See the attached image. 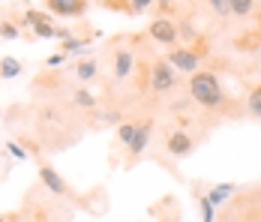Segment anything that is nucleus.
Listing matches in <instances>:
<instances>
[{
  "label": "nucleus",
  "mask_w": 261,
  "mask_h": 222,
  "mask_svg": "<svg viewBox=\"0 0 261 222\" xmlns=\"http://www.w3.org/2000/svg\"><path fill=\"white\" fill-rule=\"evenodd\" d=\"M189 96L192 102H198L201 108L210 111H228V96L222 90V81L213 72H192L189 75Z\"/></svg>",
  "instance_id": "f257e3e1"
},
{
  "label": "nucleus",
  "mask_w": 261,
  "mask_h": 222,
  "mask_svg": "<svg viewBox=\"0 0 261 222\" xmlns=\"http://www.w3.org/2000/svg\"><path fill=\"white\" fill-rule=\"evenodd\" d=\"M174 84H177V69L165 57H159L150 66V90L153 93H168V90H174Z\"/></svg>",
  "instance_id": "f03ea898"
},
{
  "label": "nucleus",
  "mask_w": 261,
  "mask_h": 222,
  "mask_svg": "<svg viewBox=\"0 0 261 222\" xmlns=\"http://www.w3.org/2000/svg\"><path fill=\"white\" fill-rule=\"evenodd\" d=\"M39 183H42L54 198H66V201H72V198H75V189H72V186L57 174V168H51L48 162H42V165H39Z\"/></svg>",
  "instance_id": "7ed1b4c3"
},
{
  "label": "nucleus",
  "mask_w": 261,
  "mask_h": 222,
  "mask_svg": "<svg viewBox=\"0 0 261 222\" xmlns=\"http://www.w3.org/2000/svg\"><path fill=\"white\" fill-rule=\"evenodd\" d=\"M177 72H198L201 69V54L198 51H192V45L189 48H183V45H171V51H168V57H165Z\"/></svg>",
  "instance_id": "20e7f679"
},
{
  "label": "nucleus",
  "mask_w": 261,
  "mask_h": 222,
  "mask_svg": "<svg viewBox=\"0 0 261 222\" xmlns=\"http://www.w3.org/2000/svg\"><path fill=\"white\" fill-rule=\"evenodd\" d=\"M165 150H168L174 159H186V156H192V150H195V138H192L186 129H171V132L165 135Z\"/></svg>",
  "instance_id": "39448f33"
},
{
  "label": "nucleus",
  "mask_w": 261,
  "mask_h": 222,
  "mask_svg": "<svg viewBox=\"0 0 261 222\" xmlns=\"http://www.w3.org/2000/svg\"><path fill=\"white\" fill-rule=\"evenodd\" d=\"M150 132H153V120L150 117H144L141 124H135V135H132V141L126 144V153H129V165L135 159H141L144 156V150L150 144Z\"/></svg>",
  "instance_id": "423d86ee"
},
{
  "label": "nucleus",
  "mask_w": 261,
  "mask_h": 222,
  "mask_svg": "<svg viewBox=\"0 0 261 222\" xmlns=\"http://www.w3.org/2000/svg\"><path fill=\"white\" fill-rule=\"evenodd\" d=\"M147 33H150V39L159 42V45H177V39H180V33H177V24L174 21H168V18H156V21H150L147 27Z\"/></svg>",
  "instance_id": "0eeeda50"
},
{
  "label": "nucleus",
  "mask_w": 261,
  "mask_h": 222,
  "mask_svg": "<svg viewBox=\"0 0 261 222\" xmlns=\"http://www.w3.org/2000/svg\"><path fill=\"white\" fill-rule=\"evenodd\" d=\"M45 12L57 18H81L87 12V0H45Z\"/></svg>",
  "instance_id": "6e6552de"
},
{
  "label": "nucleus",
  "mask_w": 261,
  "mask_h": 222,
  "mask_svg": "<svg viewBox=\"0 0 261 222\" xmlns=\"http://www.w3.org/2000/svg\"><path fill=\"white\" fill-rule=\"evenodd\" d=\"M111 72H114L117 81H123V78L132 75V51L129 48L114 51V57H111Z\"/></svg>",
  "instance_id": "1a4fd4ad"
},
{
  "label": "nucleus",
  "mask_w": 261,
  "mask_h": 222,
  "mask_svg": "<svg viewBox=\"0 0 261 222\" xmlns=\"http://www.w3.org/2000/svg\"><path fill=\"white\" fill-rule=\"evenodd\" d=\"M234 192H240L237 183H213V186L207 189V198L213 201V207H219V204H225L228 198L234 195Z\"/></svg>",
  "instance_id": "9d476101"
},
{
  "label": "nucleus",
  "mask_w": 261,
  "mask_h": 222,
  "mask_svg": "<svg viewBox=\"0 0 261 222\" xmlns=\"http://www.w3.org/2000/svg\"><path fill=\"white\" fill-rule=\"evenodd\" d=\"M72 72H75V78H79V81H84V84H87V81H93V78L99 75V60L87 57V60L75 63V69H72Z\"/></svg>",
  "instance_id": "9b49d317"
},
{
  "label": "nucleus",
  "mask_w": 261,
  "mask_h": 222,
  "mask_svg": "<svg viewBox=\"0 0 261 222\" xmlns=\"http://www.w3.org/2000/svg\"><path fill=\"white\" fill-rule=\"evenodd\" d=\"M24 72V63L18 57H0V78H18Z\"/></svg>",
  "instance_id": "f8f14e48"
},
{
  "label": "nucleus",
  "mask_w": 261,
  "mask_h": 222,
  "mask_svg": "<svg viewBox=\"0 0 261 222\" xmlns=\"http://www.w3.org/2000/svg\"><path fill=\"white\" fill-rule=\"evenodd\" d=\"M246 108H249V114H252L255 120H261V81L249 87V96H246Z\"/></svg>",
  "instance_id": "ddd939ff"
},
{
  "label": "nucleus",
  "mask_w": 261,
  "mask_h": 222,
  "mask_svg": "<svg viewBox=\"0 0 261 222\" xmlns=\"http://www.w3.org/2000/svg\"><path fill=\"white\" fill-rule=\"evenodd\" d=\"M261 0H231V15H240V18H249L255 12Z\"/></svg>",
  "instance_id": "4468645a"
},
{
  "label": "nucleus",
  "mask_w": 261,
  "mask_h": 222,
  "mask_svg": "<svg viewBox=\"0 0 261 222\" xmlns=\"http://www.w3.org/2000/svg\"><path fill=\"white\" fill-rule=\"evenodd\" d=\"M72 105H79V108H96V96L90 93V90H72Z\"/></svg>",
  "instance_id": "2eb2a0df"
},
{
  "label": "nucleus",
  "mask_w": 261,
  "mask_h": 222,
  "mask_svg": "<svg viewBox=\"0 0 261 222\" xmlns=\"http://www.w3.org/2000/svg\"><path fill=\"white\" fill-rule=\"evenodd\" d=\"M198 204H201V222H216V207H213V201H210L207 195H201Z\"/></svg>",
  "instance_id": "dca6fc26"
},
{
  "label": "nucleus",
  "mask_w": 261,
  "mask_h": 222,
  "mask_svg": "<svg viewBox=\"0 0 261 222\" xmlns=\"http://www.w3.org/2000/svg\"><path fill=\"white\" fill-rule=\"evenodd\" d=\"M132 135H135V124H123V126H117V144H120V147H126V144H129Z\"/></svg>",
  "instance_id": "f3484780"
},
{
  "label": "nucleus",
  "mask_w": 261,
  "mask_h": 222,
  "mask_svg": "<svg viewBox=\"0 0 261 222\" xmlns=\"http://www.w3.org/2000/svg\"><path fill=\"white\" fill-rule=\"evenodd\" d=\"M87 45V39H75V36H66L63 42H60V48H63V54H72V51H81Z\"/></svg>",
  "instance_id": "a211bd4d"
},
{
  "label": "nucleus",
  "mask_w": 261,
  "mask_h": 222,
  "mask_svg": "<svg viewBox=\"0 0 261 222\" xmlns=\"http://www.w3.org/2000/svg\"><path fill=\"white\" fill-rule=\"evenodd\" d=\"M156 0H129V12L132 15H141V12H150Z\"/></svg>",
  "instance_id": "6ab92c4d"
},
{
  "label": "nucleus",
  "mask_w": 261,
  "mask_h": 222,
  "mask_svg": "<svg viewBox=\"0 0 261 222\" xmlns=\"http://www.w3.org/2000/svg\"><path fill=\"white\" fill-rule=\"evenodd\" d=\"M210 9L219 18H225V15H231V0H210Z\"/></svg>",
  "instance_id": "aec40b11"
},
{
  "label": "nucleus",
  "mask_w": 261,
  "mask_h": 222,
  "mask_svg": "<svg viewBox=\"0 0 261 222\" xmlns=\"http://www.w3.org/2000/svg\"><path fill=\"white\" fill-rule=\"evenodd\" d=\"M0 36L3 39H18V27L12 21H0Z\"/></svg>",
  "instance_id": "412c9836"
},
{
  "label": "nucleus",
  "mask_w": 261,
  "mask_h": 222,
  "mask_svg": "<svg viewBox=\"0 0 261 222\" xmlns=\"http://www.w3.org/2000/svg\"><path fill=\"white\" fill-rule=\"evenodd\" d=\"M102 3L108 9H123V12H129V3H126V0H102Z\"/></svg>",
  "instance_id": "4be33fe9"
},
{
  "label": "nucleus",
  "mask_w": 261,
  "mask_h": 222,
  "mask_svg": "<svg viewBox=\"0 0 261 222\" xmlns=\"http://www.w3.org/2000/svg\"><path fill=\"white\" fill-rule=\"evenodd\" d=\"M9 153H12L15 159H27V153H24L21 147H18V144H9Z\"/></svg>",
  "instance_id": "5701e85b"
},
{
  "label": "nucleus",
  "mask_w": 261,
  "mask_h": 222,
  "mask_svg": "<svg viewBox=\"0 0 261 222\" xmlns=\"http://www.w3.org/2000/svg\"><path fill=\"white\" fill-rule=\"evenodd\" d=\"M60 60H63V54H54V57H48V63H45V66H57Z\"/></svg>",
  "instance_id": "b1692460"
},
{
  "label": "nucleus",
  "mask_w": 261,
  "mask_h": 222,
  "mask_svg": "<svg viewBox=\"0 0 261 222\" xmlns=\"http://www.w3.org/2000/svg\"><path fill=\"white\" fill-rule=\"evenodd\" d=\"M156 3H162V6H171V0H156Z\"/></svg>",
  "instance_id": "393cba45"
},
{
  "label": "nucleus",
  "mask_w": 261,
  "mask_h": 222,
  "mask_svg": "<svg viewBox=\"0 0 261 222\" xmlns=\"http://www.w3.org/2000/svg\"><path fill=\"white\" fill-rule=\"evenodd\" d=\"M0 222H9V216H6V213H0Z\"/></svg>",
  "instance_id": "a878e982"
}]
</instances>
